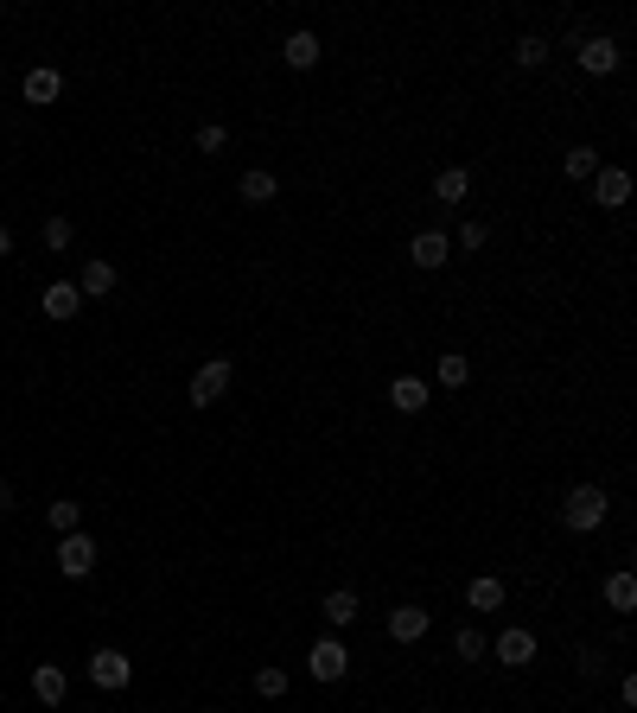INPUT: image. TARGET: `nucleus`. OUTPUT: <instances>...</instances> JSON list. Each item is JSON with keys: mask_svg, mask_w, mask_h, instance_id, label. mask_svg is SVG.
I'll return each mask as SVG.
<instances>
[{"mask_svg": "<svg viewBox=\"0 0 637 713\" xmlns=\"http://www.w3.org/2000/svg\"><path fill=\"white\" fill-rule=\"evenodd\" d=\"M77 293L83 300H102V293H115V262H102V255H90L77 274Z\"/></svg>", "mask_w": 637, "mask_h": 713, "instance_id": "nucleus-13", "label": "nucleus"}, {"mask_svg": "<svg viewBox=\"0 0 637 713\" xmlns=\"http://www.w3.org/2000/svg\"><path fill=\"white\" fill-rule=\"evenodd\" d=\"M230 382H236V363L230 357H204L198 370H192V408H211Z\"/></svg>", "mask_w": 637, "mask_h": 713, "instance_id": "nucleus-2", "label": "nucleus"}, {"mask_svg": "<svg viewBox=\"0 0 637 713\" xmlns=\"http://www.w3.org/2000/svg\"><path fill=\"white\" fill-rule=\"evenodd\" d=\"M274 191L281 185H274V172H262V166H249L243 179H236V198L243 204H274Z\"/></svg>", "mask_w": 637, "mask_h": 713, "instance_id": "nucleus-18", "label": "nucleus"}, {"mask_svg": "<svg viewBox=\"0 0 637 713\" xmlns=\"http://www.w3.org/2000/svg\"><path fill=\"white\" fill-rule=\"evenodd\" d=\"M58 96H64V77L51 71V64H39V71H26V102H39V109H45V102H58Z\"/></svg>", "mask_w": 637, "mask_h": 713, "instance_id": "nucleus-19", "label": "nucleus"}, {"mask_svg": "<svg viewBox=\"0 0 637 713\" xmlns=\"http://www.w3.org/2000/svg\"><path fill=\"white\" fill-rule=\"evenodd\" d=\"M39 312H45V319H77V312H83V293H77V281H51L45 287V300H39Z\"/></svg>", "mask_w": 637, "mask_h": 713, "instance_id": "nucleus-11", "label": "nucleus"}, {"mask_svg": "<svg viewBox=\"0 0 637 713\" xmlns=\"http://www.w3.org/2000/svg\"><path fill=\"white\" fill-rule=\"evenodd\" d=\"M306 669H313V682H344V669H351L344 637H319L313 650H306Z\"/></svg>", "mask_w": 637, "mask_h": 713, "instance_id": "nucleus-4", "label": "nucleus"}, {"mask_svg": "<svg viewBox=\"0 0 637 713\" xmlns=\"http://www.w3.org/2000/svg\"><path fill=\"white\" fill-rule=\"evenodd\" d=\"M230 147V128H217V121H204L198 128V153H223Z\"/></svg>", "mask_w": 637, "mask_h": 713, "instance_id": "nucleus-29", "label": "nucleus"}, {"mask_svg": "<svg viewBox=\"0 0 637 713\" xmlns=\"http://www.w3.org/2000/svg\"><path fill=\"white\" fill-rule=\"evenodd\" d=\"M453 656H459V663H485V656H491V637L478 631V624H459V631H453Z\"/></svg>", "mask_w": 637, "mask_h": 713, "instance_id": "nucleus-20", "label": "nucleus"}, {"mask_svg": "<svg viewBox=\"0 0 637 713\" xmlns=\"http://www.w3.org/2000/svg\"><path fill=\"white\" fill-rule=\"evenodd\" d=\"M427 713H440V707H427Z\"/></svg>", "mask_w": 637, "mask_h": 713, "instance_id": "nucleus-34", "label": "nucleus"}, {"mask_svg": "<svg viewBox=\"0 0 637 713\" xmlns=\"http://www.w3.org/2000/svg\"><path fill=\"white\" fill-rule=\"evenodd\" d=\"M485 242H491V230H485V223H466V230L453 236V249H485Z\"/></svg>", "mask_w": 637, "mask_h": 713, "instance_id": "nucleus-30", "label": "nucleus"}, {"mask_svg": "<svg viewBox=\"0 0 637 713\" xmlns=\"http://www.w3.org/2000/svg\"><path fill=\"white\" fill-rule=\"evenodd\" d=\"M7 510H13V484L0 478V516H7Z\"/></svg>", "mask_w": 637, "mask_h": 713, "instance_id": "nucleus-32", "label": "nucleus"}, {"mask_svg": "<svg viewBox=\"0 0 637 713\" xmlns=\"http://www.w3.org/2000/svg\"><path fill=\"white\" fill-rule=\"evenodd\" d=\"M574 58H580V71H587V77H612L618 64H625V51H618V39H606V32H587Z\"/></svg>", "mask_w": 637, "mask_h": 713, "instance_id": "nucleus-3", "label": "nucleus"}, {"mask_svg": "<svg viewBox=\"0 0 637 713\" xmlns=\"http://www.w3.org/2000/svg\"><path fill=\"white\" fill-rule=\"evenodd\" d=\"M255 694H262V701H281V694H287V669H255Z\"/></svg>", "mask_w": 637, "mask_h": 713, "instance_id": "nucleus-27", "label": "nucleus"}, {"mask_svg": "<svg viewBox=\"0 0 637 713\" xmlns=\"http://www.w3.org/2000/svg\"><path fill=\"white\" fill-rule=\"evenodd\" d=\"M427 624H434L427 605H395V612H389V637H395V643H421Z\"/></svg>", "mask_w": 637, "mask_h": 713, "instance_id": "nucleus-10", "label": "nucleus"}, {"mask_svg": "<svg viewBox=\"0 0 637 713\" xmlns=\"http://www.w3.org/2000/svg\"><path fill=\"white\" fill-rule=\"evenodd\" d=\"M90 682L96 688H128L134 682V663H128V650H90Z\"/></svg>", "mask_w": 637, "mask_h": 713, "instance_id": "nucleus-6", "label": "nucleus"}, {"mask_svg": "<svg viewBox=\"0 0 637 713\" xmlns=\"http://www.w3.org/2000/svg\"><path fill=\"white\" fill-rule=\"evenodd\" d=\"M90 567H96V542L90 535H58V573L64 580H90Z\"/></svg>", "mask_w": 637, "mask_h": 713, "instance_id": "nucleus-5", "label": "nucleus"}, {"mask_svg": "<svg viewBox=\"0 0 637 713\" xmlns=\"http://www.w3.org/2000/svg\"><path fill=\"white\" fill-rule=\"evenodd\" d=\"M574 675H580V682H593V675H599V650H580L574 656Z\"/></svg>", "mask_w": 637, "mask_h": 713, "instance_id": "nucleus-31", "label": "nucleus"}, {"mask_svg": "<svg viewBox=\"0 0 637 713\" xmlns=\"http://www.w3.org/2000/svg\"><path fill=\"white\" fill-rule=\"evenodd\" d=\"M357 612H364V605H357V593H351V586L325 593V605H319V618L332 624V631H351V624H357Z\"/></svg>", "mask_w": 637, "mask_h": 713, "instance_id": "nucleus-12", "label": "nucleus"}, {"mask_svg": "<svg viewBox=\"0 0 637 713\" xmlns=\"http://www.w3.org/2000/svg\"><path fill=\"white\" fill-rule=\"evenodd\" d=\"M427 395H434V389H427L421 376H395V382H389V402H395V414H421V408H427Z\"/></svg>", "mask_w": 637, "mask_h": 713, "instance_id": "nucleus-14", "label": "nucleus"}, {"mask_svg": "<svg viewBox=\"0 0 637 713\" xmlns=\"http://www.w3.org/2000/svg\"><path fill=\"white\" fill-rule=\"evenodd\" d=\"M466 191H472V172L466 166H440L434 172V198L440 204H466Z\"/></svg>", "mask_w": 637, "mask_h": 713, "instance_id": "nucleus-17", "label": "nucleus"}, {"mask_svg": "<svg viewBox=\"0 0 637 713\" xmlns=\"http://www.w3.org/2000/svg\"><path fill=\"white\" fill-rule=\"evenodd\" d=\"M45 523L58 529V535H77V529H83V503H77V497H58V503L45 510Z\"/></svg>", "mask_w": 637, "mask_h": 713, "instance_id": "nucleus-24", "label": "nucleus"}, {"mask_svg": "<svg viewBox=\"0 0 637 713\" xmlns=\"http://www.w3.org/2000/svg\"><path fill=\"white\" fill-rule=\"evenodd\" d=\"M606 605H612V612H637V580H631V573H612V580H606Z\"/></svg>", "mask_w": 637, "mask_h": 713, "instance_id": "nucleus-25", "label": "nucleus"}, {"mask_svg": "<svg viewBox=\"0 0 637 713\" xmlns=\"http://www.w3.org/2000/svg\"><path fill=\"white\" fill-rule=\"evenodd\" d=\"M71 217H45V249H71Z\"/></svg>", "mask_w": 637, "mask_h": 713, "instance_id": "nucleus-28", "label": "nucleus"}, {"mask_svg": "<svg viewBox=\"0 0 637 713\" xmlns=\"http://www.w3.org/2000/svg\"><path fill=\"white\" fill-rule=\"evenodd\" d=\"M491 650H497V663H504V669H529V663H536V631L510 624V631H497Z\"/></svg>", "mask_w": 637, "mask_h": 713, "instance_id": "nucleus-8", "label": "nucleus"}, {"mask_svg": "<svg viewBox=\"0 0 637 713\" xmlns=\"http://www.w3.org/2000/svg\"><path fill=\"white\" fill-rule=\"evenodd\" d=\"M561 172H567V179H593V172H599V147H587V141L567 147L561 153Z\"/></svg>", "mask_w": 637, "mask_h": 713, "instance_id": "nucleus-22", "label": "nucleus"}, {"mask_svg": "<svg viewBox=\"0 0 637 713\" xmlns=\"http://www.w3.org/2000/svg\"><path fill=\"white\" fill-rule=\"evenodd\" d=\"M434 382H440V389H466V382H472V363L459 357V351H446V357L434 363Z\"/></svg>", "mask_w": 637, "mask_h": 713, "instance_id": "nucleus-23", "label": "nucleus"}, {"mask_svg": "<svg viewBox=\"0 0 637 713\" xmlns=\"http://www.w3.org/2000/svg\"><path fill=\"white\" fill-rule=\"evenodd\" d=\"M287 64H294V71H313L319 64V32H294V39H287V51H281Z\"/></svg>", "mask_w": 637, "mask_h": 713, "instance_id": "nucleus-21", "label": "nucleus"}, {"mask_svg": "<svg viewBox=\"0 0 637 713\" xmlns=\"http://www.w3.org/2000/svg\"><path fill=\"white\" fill-rule=\"evenodd\" d=\"M0 255H13V230H7V223H0Z\"/></svg>", "mask_w": 637, "mask_h": 713, "instance_id": "nucleus-33", "label": "nucleus"}, {"mask_svg": "<svg viewBox=\"0 0 637 713\" xmlns=\"http://www.w3.org/2000/svg\"><path fill=\"white\" fill-rule=\"evenodd\" d=\"M446 255H453V236H446V230H421L415 242H408V262H415V268H427V274H434V268H446Z\"/></svg>", "mask_w": 637, "mask_h": 713, "instance_id": "nucleus-9", "label": "nucleus"}, {"mask_svg": "<svg viewBox=\"0 0 637 713\" xmlns=\"http://www.w3.org/2000/svg\"><path fill=\"white\" fill-rule=\"evenodd\" d=\"M466 605L472 612H504V580H497V573H478L466 586Z\"/></svg>", "mask_w": 637, "mask_h": 713, "instance_id": "nucleus-16", "label": "nucleus"}, {"mask_svg": "<svg viewBox=\"0 0 637 713\" xmlns=\"http://www.w3.org/2000/svg\"><path fill=\"white\" fill-rule=\"evenodd\" d=\"M587 185H593V204H599V211H618V204H631V172H625V166H599Z\"/></svg>", "mask_w": 637, "mask_h": 713, "instance_id": "nucleus-7", "label": "nucleus"}, {"mask_svg": "<svg viewBox=\"0 0 637 713\" xmlns=\"http://www.w3.org/2000/svg\"><path fill=\"white\" fill-rule=\"evenodd\" d=\"M606 516H612V497L599 491V484H574V491L561 497V523L574 529V535H593V529H606Z\"/></svg>", "mask_w": 637, "mask_h": 713, "instance_id": "nucleus-1", "label": "nucleus"}, {"mask_svg": "<svg viewBox=\"0 0 637 713\" xmlns=\"http://www.w3.org/2000/svg\"><path fill=\"white\" fill-rule=\"evenodd\" d=\"M32 694H39L45 707H58L64 694H71V675H64L58 663H39V669H32Z\"/></svg>", "mask_w": 637, "mask_h": 713, "instance_id": "nucleus-15", "label": "nucleus"}, {"mask_svg": "<svg viewBox=\"0 0 637 713\" xmlns=\"http://www.w3.org/2000/svg\"><path fill=\"white\" fill-rule=\"evenodd\" d=\"M548 58H555V51H548V39H542V32H529V39H516V64H523V71H542Z\"/></svg>", "mask_w": 637, "mask_h": 713, "instance_id": "nucleus-26", "label": "nucleus"}]
</instances>
